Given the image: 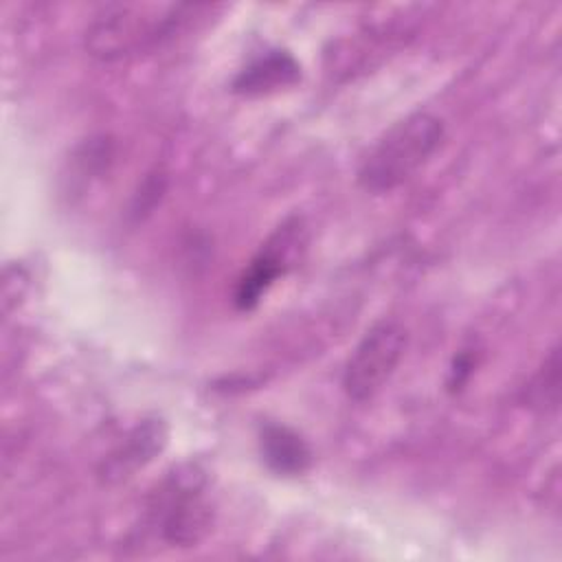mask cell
I'll list each match as a JSON object with an SVG mask.
<instances>
[{
	"instance_id": "cell-8",
	"label": "cell",
	"mask_w": 562,
	"mask_h": 562,
	"mask_svg": "<svg viewBox=\"0 0 562 562\" xmlns=\"http://www.w3.org/2000/svg\"><path fill=\"white\" fill-rule=\"evenodd\" d=\"M259 452L268 470L279 476H301L312 465L307 441L285 424L268 422L259 430Z\"/></svg>"
},
{
	"instance_id": "cell-6",
	"label": "cell",
	"mask_w": 562,
	"mask_h": 562,
	"mask_svg": "<svg viewBox=\"0 0 562 562\" xmlns=\"http://www.w3.org/2000/svg\"><path fill=\"white\" fill-rule=\"evenodd\" d=\"M301 79V66L288 50H266L246 64L233 79V92L241 97H263L294 86Z\"/></svg>"
},
{
	"instance_id": "cell-5",
	"label": "cell",
	"mask_w": 562,
	"mask_h": 562,
	"mask_svg": "<svg viewBox=\"0 0 562 562\" xmlns=\"http://www.w3.org/2000/svg\"><path fill=\"white\" fill-rule=\"evenodd\" d=\"M305 244V226L299 217L285 220L266 244H261L259 252L244 268L241 277L235 285V305L239 310H252L259 305L263 294L281 279L290 268L294 257Z\"/></svg>"
},
{
	"instance_id": "cell-7",
	"label": "cell",
	"mask_w": 562,
	"mask_h": 562,
	"mask_svg": "<svg viewBox=\"0 0 562 562\" xmlns=\"http://www.w3.org/2000/svg\"><path fill=\"white\" fill-rule=\"evenodd\" d=\"M167 443V428L160 419H147L132 428L123 443L105 459L101 474L105 481H123L145 468Z\"/></svg>"
},
{
	"instance_id": "cell-10",
	"label": "cell",
	"mask_w": 562,
	"mask_h": 562,
	"mask_svg": "<svg viewBox=\"0 0 562 562\" xmlns=\"http://www.w3.org/2000/svg\"><path fill=\"white\" fill-rule=\"evenodd\" d=\"M472 367H474V360H472L470 353L463 351V353L457 356V360H454V364L450 369V380H448L450 391H457V389H461L468 382V378L472 373Z\"/></svg>"
},
{
	"instance_id": "cell-9",
	"label": "cell",
	"mask_w": 562,
	"mask_h": 562,
	"mask_svg": "<svg viewBox=\"0 0 562 562\" xmlns=\"http://www.w3.org/2000/svg\"><path fill=\"white\" fill-rule=\"evenodd\" d=\"M165 193V176L162 173H151L143 187L138 189V195L134 198V204H132V213L140 220L143 215L151 213V209L156 206V202H160Z\"/></svg>"
},
{
	"instance_id": "cell-3",
	"label": "cell",
	"mask_w": 562,
	"mask_h": 562,
	"mask_svg": "<svg viewBox=\"0 0 562 562\" xmlns=\"http://www.w3.org/2000/svg\"><path fill=\"white\" fill-rule=\"evenodd\" d=\"M206 476L193 465L173 468L147 507L149 531L167 547H195L213 525Z\"/></svg>"
},
{
	"instance_id": "cell-4",
	"label": "cell",
	"mask_w": 562,
	"mask_h": 562,
	"mask_svg": "<svg viewBox=\"0 0 562 562\" xmlns=\"http://www.w3.org/2000/svg\"><path fill=\"white\" fill-rule=\"evenodd\" d=\"M408 342V331L400 321L382 318L373 323L353 347L345 373L342 389L349 400L367 402L375 397L395 373Z\"/></svg>"
},
{
	"instance_id": "cell-2",
	"label": "cell",
	"mask_w": 562,
	"mask_h": 562,
	"mask_svg": "<svg viewBox=\"0 0 562 562\" xmlns=\"http://www.w3.org/2000/svg\"><path fill=\"white\" fill-rule=\"evenodd\" d=\"M443 121L430 112H413L393 123L369 149L358 182L371 193H389L408 182L439 149Z\"/></svg>"
},
{
	"instance_id": "cell-1",
	"label": "cell",
	"mask_w": 562,
	"mask_h": 562,
	"mask_svg": "<svg viewBox=\"0 0 562 562\" xmlns=\"http://www.w3.org/2000/svg\"><path fill=\"white\" fill-rule=\"evenodd\" d=\"M195 4L112 2L99 9L86 29V50L99 61H119L147 53L184 29Z\"/></svg>"
}]
</instances>
